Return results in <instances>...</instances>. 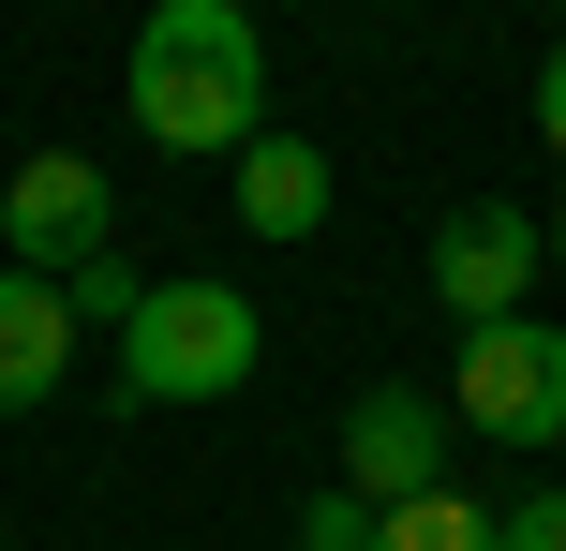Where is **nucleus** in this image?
<instances>
[{
	"label": "nucleus",
	"instance_id": "obj_13",
	"mask_svg": "<svg viewBox=\"0 0 566 551\" xmlns=\"http://www.w3.org/2000/svg\"><path fill=\"white\" fill-rule=\"evenodd\" d=\"M537 135H552V165H566V45L537 60Z\"/></svg>",
	"mask_w": 566,
	"mask_h": 551
},
{
	"label": "nucleus",
	"instance_id": "obj_6",
	"mask_svg": "<svg viewBox=\"0 0 566 551\" xmlns=\"http://www.w3.org/2000/svg\"><path fill=\"white\" fill-rule=\"evenodd\" d=\"M343 492L358 507L448 492V403H432V388H358V403H343Z\"/></svg>",
	"mask_w": 566,
	"mask_h": 551
},
{
	"label": "nucleus",
	"instance_id": "obj_12",
	"mask_svg": "<svg viewBox=\"0 0 566 551\" xmlns=\"http://www.w3.org/2000/svg\"><path fill=\"white\" fill-rule=\"evenodd\" d=\"M492 537H507V551H566V492H522V507H492Z\"/></svg>",
	"mask_w": 566,
	"mask_h": 551
},
{
	"label": "nucleus",
	"instance_id": "obj_2",
	"mask_svg": "<svg viewBox=\"0 0 566 551\" xmlns=\"http://www.w3.org/2000/svg\"><path fill=\"white\" fill-rule=\"evenodd\" d=\"M254 358H269V328H254L239 284H149L119 314V388L135 403H239Z\"/></svg>",
	"mask_w": 566,
	"mask_h": 551
},
{
	"label": "nucleus",
	"instance_id": "obj_4",
	"mask_svg": "<svg viewBox=\"0 0 566 551\" xmlns=\"http://www.w3.org/2000/svg\"><path fill=\"white\" fill-rule=\"evenodd\" d=\"M90 254H119V194H105V165L90 149H30L15 179H0V268H90Z\"/></svg>",
	"mask_w": 566,
	"mask_h": 551
},
{
	"label": "nucleus",
	"instance_id": "obj_9",
	"mask_svg": "<svg viewBox=\"0 0 566 551\" xmlns=\"http://www.w3.org/2000/svg\"><path fill=\"white\" fill-rule=\"evenodd\" d=\"M373 551H507V537H492V507L418 492V507H373Z\"/></svg>",
	"mask_w": 566,
	"mask_h": 551
},
{
	"label": "nucleus",
	"instance_id": "obj_7",
	"mask_svg": "<svg viewBox=\"0 0 566 551\" xmlns=\"http://www.w3.org/2000/svg\"><path fill=\"white\" fill-rule=\"evenodd\" d=\"M60 373H75V314H60L45 268H0V417L60 403Z\"/></svg>",
	"mask_w": 566,
	"mask_h": 551
},
{
	"label": "nucleus",
	"instance_id": "obj_5",
	"mask_svg": "<svg viewBox=\"0 0 566 551\" xmlns=\"http://www.w3.org/2000/svg\"><path fill=\"white\" fill-rule=\"evenodd\" d=\"M552 268V239H537V209H507V194H462L448 224H432V298H448L462 328H492V314H522V284Z\"/></svg>",
	"mask_w": 566,
	"mask_h": 551
},
{
	"label": "nucleus",
	"instance_id": "obj_1",
	"mask_svg": "<svg viewBox=\"0 0 566 551\" xmlns=\"http://www.w3.org/2000/svg\"><path fill=\"white\" fill-rule=\"evenodd\" d=\"M119 105H135L149 149L239 165V149L269 135V45H254V0H149L135 45H119Z\"/></svg>",
	"mask_w": 566,
	"mask_h": 551
},
{
	"label": "nucleus",
	"instance_id": "obj_3",
	"mask_svg": "<svg viewBox=\"0 0 566 551\" xmlns=\"http://www.w3.org/2000/svg\"><path fill=\"white\" fill-rule=\"evenodd\" d=\"M448 433H478V447H566V328L537 314H492V328H462V358H448Z\"/></svg>",
	"mask_w": 566,
	"mask_h": 551
},
{
	"label": "nucleus",
	"instance_id": "obj_10",
	"mask_svg": "<svg viewBox=\"0 0 566 551\" xmlns=\"http://www.w3.org/2000/svg\"><path fill=\"white\" fill-rule=\"evenodd\" d=\"M135 268H119V254H90V268H60V314H75V328H119V314H135Z\"/></svg>",
	"mask_w": 566,
	"mask_h": 551
},
{
	"label": "nucleus",
	"instance_id": "obj_8",
	"mask_svg": "<svg viewBox=\"0 0 566 551\" xmlns=\"http://www.w3.org/2000/svg\"><path fill=\"white\" fill-rule=\"evenodd\" d=\"M239 224H254V239H313V224H328V149L269 119V135L239 149Z\"/></svg>",
	"mask_w": 566,
	"mask_h": 551
},
{
	"label": "nucleus",
	"instance_id": "obj_11",
	"mask_svg": "<svg viewBox=\"0 0 566 551\" xmlns=\"http://www.w3.org/2000/svg\"><path fill=\"white\" fill-rule=\"evenodd\" d=\"M298 551H373V507L358 492H313L298 507Z\"/></svg>",
	"mask_w": 566,
	"mask_h": 551
},
{
	"label": "nucleus",
	"instance_id": "obj_14",
	"mask_svg": "<svg viewBox=\"0 0 566 551\" xmlns=\"http://www.w3.org/2000/svg\"><path fill=\"white\" fill-rule=\"evenodd\" d=\"M537 239H552V268H566V209H552V224H537Z\"/></svg>",
	"mask_w": 566,
	"mask_h": 551
}]
</instances>
